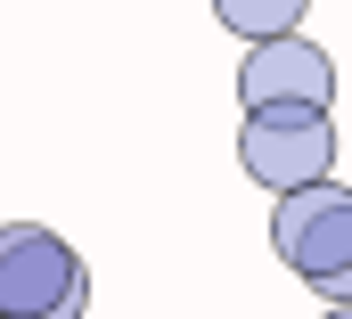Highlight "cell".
Here are the masks:
<instances>
[{
  "instance_id": "cell-1",
  "label": "cell",
  "mask_w": 352,
  "mask_h": 319,
  "mask_svg": "<svg viewBox=\"0 0 352 319\" xmlns=\"http://www.w3.org/2000/svg\"><path fill=\"white\" fill-rule=\"evenodd\" d=\"M270 254L328 303H352V188L328 180H303L270 205Z\"/></svg>"
},
{
  "instance_id": "cell-2",
  "label": "cell",
  "mask_w": 352,
  "mask_h": 319,
  "mask_svg": "<svg viewBox=\"0 0 352 319\" xmlns=\"http://www.w3.org/2000/svg\"><path fill=\"white\" fill-rule=\"evenodd\" d=\"M90 262L41 221H0V319H82Z\"/></svg>"
},
{
  "instance_id": "cell-3",
  "label": "cell",
  "mask_w": 352,
  "mask_h": 319,
  "mask_svg": "<svg viewBox=\"0 0 352 319\" xmlns=\"http://www.w3.org/2000/svg\"><path fill=\"white\" fill-rule=\"evenodd\" d=\"M238 164L270 197H287L303 180H328V164H336V115L328 107H246Z\"/></svg>"
},
{
  "instance_id": "cell-4",
  "label": "cell",
  "mask_w": 352,
  "mask_h": 319,
  "mask_svg": "<svg viewBox=\"0 0 352 319\" xmlns=\"http://www.w3.org/2000/svg\"><path fill=\"white\" fill-rule=\"evenodd\" d=\"M336 98V58L311 33H270L246 41L238 66V107H328Z\"/></svg>"
},
{
  "instance_id": "cell-5",
  "label": "cell",
  "mask_w": 352,
  "mask_h": 319,
  "mask_svg": "<svg viewBox=\"0 0 352 319\" xmlns=\"http://www.w3.org/2000/svg\"><path fill=\"white\" fill-rule=\"evenodd\" d=\"M311 0H213V25L238 33V41H270V33H295Z\"/></svg>"
},
{
  "instance_id": "cell-6",
  "label": "cell",
  "mask_w": 352,
  "mask_h": 319,
  "mask_svg": "<svg viewBox=\"0 0 352 319\" xmlns=\"http://www.w3.org/2000/svg\"><path fill=\"white\" fill-rule=\"evenodd\" d=\"M320 319H352V303H328V311H320Z\"/></svg>"
}]
</instances>
